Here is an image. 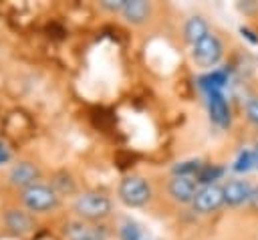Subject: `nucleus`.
<instances>
[{
	"label": "nucleus",
	"mask_w": 258,
	"mask_h": 240,
	"mask_svg": "<svg viewBox=\"0 0 258 240\" xmlns=\"http://www.w3.org/2000/svg\"><path fill=\"white\" fill-rule=\"evenodd\" d=\"M73 210L83 220H103L111 214V200L103 192H85L75 198Z\"/></svg>",
	"instance_id": "nucleus-1"
},
{
	"label": "nucleus",
	"mask_w": 258,
	"mask_h": 240,
	"mask_svg": "<svg viewBox=\"0 0 258 240\" xmlns=\"http://www.w3.org/2000/svg\"><path fill=\"white\" fill-rule=\"evenodd\" d=\"M119 200L129 208H141L151 200V186L145 177L139 175H127L121 179L117 188Z\"/></svg>",
	"instance_id": "nucleus-2"
},
{
	"label": "nucleus",
	"mask_w": 258,
	"mask_h": 240,
	"mask_svg": "<svg viewBox=\"0 0 258 240\" xmlns=\"http://www.w3.org/2000/svg\"><path fill=\"white\" fill-rule=\"evenodd\" d=\"M20 200L28 212H50L58 206V194L52 186L34 184L20 192Z\"/></svg>",
	"instance_id": "nucleus-3"
},
{
	"label": "nucleus",
	"mask_w": 258,
	"mask_h": 240,
	"mask_svg": "<svg viewBox=\"0 0 258 240\" xmlns=\"http://www.w3.org/2000/svg\"><path fill=\"white\" fill-rule=\"evenodd\" d=\"M222 54H224L222 40L216 34H212V32L206 38H202L200 42H196L191 46V58H194V63L200 65V67H206V69L216 67L220 63Z\"/></svg>",
	"instance_id": "nucleus-4"
},
{
	"label": "nucleus",
	"mask_w": 258,
	"mask_h": 240,
	"mask_svg": "<svg viewBox=\"0 0 258 240\" xmlns=\"http://www.w3.org/2000/svg\"><path fill=\"white\" fill-rule=\"evenodd\" d=\"M220 206H224V188L218 186V184L200 186V190H198V194H196V198L191 202L194 212H198V214H212Z\"/></svg>",
	"instance_id": "nucleus-5"
},
{
	"label": "nucleus",
	"mask_w": 258,
	"mask_h": 240,
	"mask_svg": "<svg viewBox=\"0 0 258 240\" xmlns=\"http://www.w3.org/2000/svg\"><path fill=\"white\" fill-rule=\"evenodd\" d=\"M38 179H40V169L32 161H18L8 171V182L20 190H26V188L38 184Z\"/></svg>",
	"instance_id": "nucleus-6"
},
{
	"label": "nucleus",
	"mask_w": 258,
	"mask_h": 240,
	"mask_svg": "<svg viewBox=\"0 0 258 240\" xmlns=\"http://www.w3.org/2000/svg\"><path fill=\"white\" fill-rule=\"evenodd\" d=\"M200 190V184L196 177H187V175H173L169 179V186H167V192L169 196L179 202V204H191L196 194Z\"/></svg>",
	"instance_id": "nucleus-7"
},
{
	"label": "nucleus",
	"mask_w": 258,
	"mask_h": 240,
	"mask_svg": "<svg viewBox=\"0 0 258 240\" xmlns=\"http://www.w3.org/2000/svg\"><path fill=\"white\" fill-rule=\"evenodd\" d=\"M222 188H224V204L230 208L248 204V198L252 194V184L248 179H228Z\"/></svg>",
	"instance_id": "nucleus-8"
},
{
	"label": "nucleus",
	"mask_w": 258,
	"mask_h": 240,
	"mask_svg": "<svg viewBox=\"0 0 258 240\" xmlns=\"http://www.w3.org/2000/svg\"><path fill=\"white\" fill-rule=\"evenodd\" d=\"M208 109H210V119H212L220 129L230 127V121H232L230 105H228V101H226V97H224L222 91L208 93Z\"/></svg>",
	"instance_id": "nucleus-9"
},
{
	"label": "nucleus",
	"mask_w": 258,
	"mask_h": 240,
	"mask_svg": "<svg viewBox=\"0 0 258 240\" xmlns=\"http://www.w3.org/2000/svg\"><path fill=\"white\" fill-rule=\"evenodd\" d=\"M121 14L131 24H143L151 14V4L145 0H125Z\"/></svg>",
	"instance_id": "nucleus-10"
},
{
	"label": "nucleus",
	"mask_w": 258,
	"mask_h": 240,
	"mask_svg": "<svg viewBox=\"0 0 258 240\" xmlns=\"http://www.w3.org/2000/svg\"><path fill=\"white\" fill-rule=\"evenodd\" d=\"M210 34L208 30V22L202 16H189L183 24V38L194 46L196 42H200L202 38H206Z\"/></svg>",
	"instance_id": "nucleus-11"
},
{
	"label": "nucleus",
	"mask_w": 258,
	"mask_h": 240,
	"mask_svg": "<svg viewBox=\"0 0 258 240\" xmlns=\"http://www.w3.org/2000/svg\"><path fill=\"white\" fill-rule=\"evenodd\" d=\"M6 226L16 234H26L32 230V218L24 210H8L6 212Z\"/></svg>",
	"instance_id": "nucleus-12"
},
{
	"label": "nucleus",
	"mask_w": 258,
	"mask_h": 240,
	"mask_svg": "<svg viewBox=\"0 0 258 240\" xmlns=\"http://www.w3.org/2000/svg\"><path fill=\"white\" fill-rule=\"evenodd\" d=\"M228 83V73L222 71V69H214L212 73L204 75L200 79V85L208 91V93H216V91H222V87Z\"/></svg>",
	"instance_id": "nucleus-13"
},
{
	"label": "nucleus",
	"mask_w": 258,
	"mask_h": 240,
	"mask_svg": "<svg viewBox=\"0 0 258 240\" xmlns=\"http://www.w3.org/2000/svg\"><path fill=\"white\" fill-rule=\"evenodd\" d=\"M222 175H224V167L214 165V163H204L202 169L198 171L196 179H198L200 186H212V184H216Z\"/></svg>",
	"instance_id": "nucleus-14"
},
{
	"label": "nucleus",
	"mask_w": 258,
	"mask_h": 240,
	"mask_svg": "<svg viewBox=\"0 0 258 240\" xmlns=\"http://www.w3.org/2000/svg\"><path fill=\"white\" fill-rule=\"evenodd\" d=\"M202 161L200 159H187V161H179L173 165V175H187V177H196L198 171L202 169Z\"/></svg>",
	"instance_id": "nucleus-15"
},
{
	"label": "nucleus",
	"mask_w": 258,
	"mask_h": 240,
	"mask_svg": "<svg viewBox=\"0 0 258 240\" xmlns=\"http://www.w3.org/2000/svg\"><path fill=\"white\" fill-rule=\"evenodd\" d=\"M232 167H234V171H238V173H246V171H250V169L254 167V151H252V149H244V151H240Z\"/></svg>",
	"instance_id": "nucleus-16"
},
{
	"label": "nucleus",
	"mask_w": 258,
	"mask_h": 240,
	"mask_svg": "<svg viewBox=\"0 0 258 240\" xmlns=\"http://www.w3.org/2000/svg\"><path fill=\"white\" fill-rule=\"evenodd\" d=\"M52 190L56 194H73L75 192V182L71 179L69 173H58L54 179H52Z\"/></svg>",
	"instance_id": "nucleus-17"
},
{
	"label": "nucleus",
	"mask_w": 258,
	"mask_h": 240,
	"mask_svg": "<svg viewBox=\"0 0 258 240\" xmlns=\"http://www.w3.org/2000/svg\"><path fill=\"white\" fill-rule=\"evenodd\" d=\"M119 238L121 240H141V230L135 222L131 220H125L123 226L119 228Z\"/></svg>",
	"instance_id": "nucleus-18"
},
{
	"label": "nucleus",
	"mask_w": 258,
	"mask_h": 240,
	"mask_svg": "<svg viewBox=\"0 0 258 240\" xmlns=\"http://www.w3.org/2000/svg\"><path fill=\"white\" fill-rule=\"evenodd\" d=\"M244 113H246V119H248L254 127H258V95H254V97H250V99L246 101Z\"/></svg>",
	"instance_id": "nucleus-19"
},
{
	"label": "nucleus",
	"mask_w": 258,
	"mask_h": 240,
	"mask_svg": "<svg viewBox=\"0 0 258 240\" xmlns=\"http://www.w3.org/2000/svg\"><path fill=\"white\" fill-rule=\"evenodd\" d=\"M123 6H125V0H103L101 2V8L111 10V12H121Z\"/></svg>",
	"instance_id": "nucleus-20"
},
{
	"label": "nucleus",
	"mask_w": 258,
	"mask_h": 240,
	"mask_svg": "<svg viewBox=\"0 0 258 240\" xmlns=\"http://www.w3.org/2000/svg\"><path fill=\"white\" fill-rule=\"evenodd\" d=\"M248 206L258 212V186H252V194L248 198Z\"/></svg>",
	"instance_id": "nucleus-21"
},
{
	"label": "nucleus",
	"mask_w": 258,
	"mask_h": 240,
	"mask_svg": "<svg viewBox=\"0 0 258 240\" xmlns=\"http://www.w3.org/2000/svg\"><path fill=\"white\" fill-rule=\"evenodd\" d=\"M8 157H10V153H8V147L0 141V163H6L8 161Z\"/></svg>",
	"instance_id": "nucleus-22"
},
{
	"label": "nucleus",
	"mask_w": 258,
	"mask_h": 240,
	"mask_svg": "<svg viewBox=\"0 0 258 240\" xmlns=\"http://www.w3.org/2000/svg\"><path fill=\"white\" fill-rule=\"evenodd\" d=\"M252 151H254V167L258 169V141H256V145L252 147Z\"/></svg>",
	"instance_id": "nucleus-23"
},
{
	"label": "nucleus",
	"mask_w": 258,
	"mask_h": 240,
	"mask_svg": "<svg viewBox=\"0 0 258 240\" xmlns=\"http://www.w3.org/2000/svg\"><path fill=\"white\" fill-rule=\"evenodd\" d=\"M79 240H97L95 236H85V238H79Z\"/></svg>",
	"instance_id": "nucleus-24"
}]
</instances>
